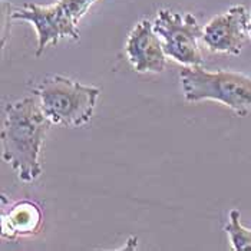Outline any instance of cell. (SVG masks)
<instances>
[{"instance_id":"6da1fadb","label":"cell","mask_w":251,"mask_h":251,"mask_svg":"<svg viewBox=\"0 0 251 251\" xmlns=\"http://www.w3.org/2000/svg\"><path fill=\"white\" fill-rule=\"evenodd\" d=\"M52 122L36 98L9 103L1 126V156L20 181L33 182L42 174L40 151Z\"/></svg>"},{"instance_id":"7a4b0ae2","label":"cell","mask_w":251,"mask_h":251,"mask_svg":"<svg viewBox=\"0 0 251 251\" xmlns=\"http://www.w3.org/2000/svg\"><path fill=\"white\" fill-rule=\"evenodd\" d=\"M100 89L66 76L48 77L35 89L40 108L52 125L79 128L91 122Z\"/></svg>"},{"instance_id":"3957f363","label":"cell","mask_w":251,"mask_h":251,"mask_svg":"<svg viewBox=\"0 0 251 251\" xmlns=\"http://www.w3.org/2000/svg\"><path fill=\"white\" fill-rule=\"evenodd\" d=\"M181 89L187 102L217 100L235 115L251 112V77L241 72H208L201 66H185L179 72Z\"/></svg>"},{"instance_id":"277c9868","label":"cell","mask_w":251,"mask_h":251,"mask_svg":"<svg viewBox=\"0 0 251 251\" xmlns=\"http://www.w3.org/2000/svg\"><path fill=\"white\" fill-rule=\"evenodd\" d=\"M154 29L162 40L165 55L184 66H202L204 59L198 48L204 27L193 13H178L161 9L154 20Z\"/></svg>"},{"instance_id":"5b68a950","label":"cell","mask_w":251,"mask_h":251,"mask_svg":"<svg viewBox=\"0 0 251 251\" xmlns=\"http://www.w3.org/2000/svg\"><path fill=\"white\" fill-rule=\"evenodd\" d=\"M249 12L243 4L231 6L204 26L202 42L213 53L240 55L247 35Z\"/></svg>"},{"instance_id":"8992f818","label":"cell","mask_w":251,"mask_h":251,"mask_svg":"<svg viewBox=\"0 0 251 251\" xmlns=\"http://www.w3.org/2000/svg\"><path fill=\"white\" fill-rule=\"evenodd\" d=\"M125 53L138 74H161L167 65V55L162 40L155 32L154 23L141 20L125 43Z\"/></svg>"},{"instance_id":"52a82bcc","label":"cell","mask_w":251,"mask_h":251,"mask_svg":"<svg viewBox=\"0 0 251 251\" xmlns=\"http://www.w3.org/2000/svg\"><path fill=\"white\" fill-rule=\"evenodd\" d=\"M10 18L29 22L35 26L38 33V58L43 53L48 45H56L60 39H80V36L76 35L60 18L58 10L55 9V4L42 6L36 3H26L22 9L13 12Z\"/></svg>"},{"instance_id":"ba28073f","label":"cell","mask_w":251,"mask_h":251,"mask_svg":"<svg viewBox=\"0 0 251 251\" xmlns=\"http://www.w3.org/2000/svg\"><path fill=\"white\" fill-rule=\"evenodd\" d=\"M43 223V215L38 204L23 200L15 202L1 214V237L15 241L22 237L38 234Z\"/></svg>"},{"instance_id":"9c48e42d","label":"cell","mask_w":251,"mask_h":251,"mask_svg":"<svg viewBox=\"0 0 251 251\" xmlns=\"http://www.w3.org/2000/svg\"><path fill=\"white\" fill-rule=\"evenodd\" d=\"M97 0H58L55 4L60 18L65 20V23L76 33L79 32L77 23L82 19L89 9L95 4Z\"/></svg>"},{"instance_id":"30bf717a","label":"cell","mask_w":251,"mask_h":251,"mask_svg":"<svg viewBox=\"0 0 251 251\" xmlns=\"http://www.w3.org/2000/svg\"><path fill=\"white\" fill-rule=\"evenodd\" d=\"M241 214L238 210H231L228 214V223L224 227L231 249L234 251L251 250V228H247L240 221Z\"/></svg>"},{"instance_id":"8fae6325","label":"cell","mask_w":251,"mask_h":251,"mask_svg":"<svg viewBox=\"0 0 251 251\" xmlns=\"http://www.w3.org/2000/svg\"><path fill=\"white\" fill-rule=\"evenodd\" d=\"M247 35L251 39V12L249 13V20H247Z\"/></svg>"}]
</instances>
